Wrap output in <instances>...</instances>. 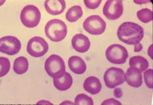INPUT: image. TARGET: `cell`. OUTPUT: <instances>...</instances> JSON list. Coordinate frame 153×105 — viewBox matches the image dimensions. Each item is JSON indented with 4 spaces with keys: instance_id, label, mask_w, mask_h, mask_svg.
<instances>
[{
    "instance_id": "4fadbf2b",
    "label": "cell",
    "mask_w": 153,
    "mask_h": 105,
    "mask_svg": "<svg viewBox=\"0 0 153 105\" xmlns=\"http://www.w3.org/2000/svg\"><path fill=\"white\" fill-rule=\"evenodd\" d=\"M66 3L64 0H47L44 3L46 11L52 15L62 14L64 11Z\"/></svg>"
},
{
    "instance_id": "6da1fadb",
    "label": "cell",
    "mask_w": 153,
    "mask_h": 105,
    "mask_svg": "<svg viewBox=\"0 0 153 105\" xmlns=\"http://www.w3.org/2000/svg\"><path fill=\"white\" fill-rule=\"evenodd\" d=\"M117 37L123 43L131 45L138 44L144 37V30L141 26L133 22H125L117 30Z\"/></svg>"
},
{
    "instance_id": "e0dca14e",
    "label": "cell",
    "mask_w": 153,
    "mask_h": 105,
    "mask_svg": "<svg viewBox=\"0 0 153 105\" xmlns=\"http://www.w3.org/2000/svg\"><path fill=\"white\" fill-rule=\"evenodd\" d=\"M28 60L23 56H20L16 58L13 63V71L17 74H24L28 71Z\"/></svg>"
},
{
    "instance_id": "2e32d148",
    "label": "cell",
    "mask_w": 153,
    "mask_h": 105,
    "mask_svg": "<svg viewBox=\"0 0 153 105\" xmlns=\"http://www.w3.org/2000/svg\"><path fill=\"white\" fill-rule=\"evenodd\" d=\"M73 79L71 74L65 72L64 75L58 78H53V85L59 91H66L71 87Z\"/></svg>"
},
{
    "instance_id": "9a60e30c",
    "label": "cell",
    "mask_w": 153,
    "mask_h": 105,
    "mask_svg": "<svg viewBox=\"0 0 153 105\" xmlns=\"http://www.w3.org/2000/svg\"><path fill=\"white\" fill-rule=\"evenodd\" d=\"M84 89L92 95L98 94L102 89V84L97 77L91 76L85 79L83 84Z\"/></svg>"
},
{
    "instance_id": "4316f807",
    "label": "cell",
    "mask_w": 153,
    "mask_h": 105,
    "mask_svg": "<svg viewBox=\"0 0 153 105\" xmlns=\"http://www.w3.org/2000/svg\"><path fill=\"white\" fill-rule=\"evenodd\" d=\"M142 49H143V45L140 42L134 45V52H139L140 51H141Z\"/></svg>"
},
{
    "instance_id": "9c48e42d",
    "label": "cell",
    "mask_w": 153,
    "mask_h": 105,
    "mask_svg": "<svg viewBox=\"0 0 153 105\" xmlns=\"http://www.w3.org/2000/svg\"><path fill=\"white\" fill-rule=\"evenodd\" d=\"M123 5L122 0H108L103 7V13L108 19L116 20L122 15Z\"/></svg>"
},
{
    "instance_id": "5b68a950",
    "label": "cell",
    "mask_w": 153,
    "mask_h": 105,
    "mask_svg": "<svg viewBox=\"0 0 153 105\" xmlns=\"http://www.w3.org/2000/svg\"><path fill=\"white\" fill-rule=\"evenodd\" d=\"M107 60L115 64H123L126 63L128 52L125 47L120 44H114L108 48L106 51Z\"/></svg>"
},
{
    "instance_id": "cb8c5ba5",
    "label": "cell",
    "mask_w": 153,
    "mask_h": 105,
    "mask_svg": "<svg viewBox=\"0 0 153 105\" xmlns=\"http://www.w3.org/2000/svg\"><path fill=\"white\" fill-rule=\"evenodd\" d=\"M101 2H102L101 0H97V1H89V0H85L84 1L86 7L91 9H94L98 8L100 5Z\"/></svg>"
},
{
    "instance_id": "ffe728a7",
    "label": "cell",
    "mask_w": 153,
    "mask_h": 105,
    "mask_svg": "<svg viewBox=\"0 0 153 105\" xmlns=\"http://www.w3.org/2000/svg\"><path fill=\"white\" fill-rule=\"evenodd\" d=\"M137 16L142 23H147L152 20V11L149 9H143L137 11Z\"/></svg>"
},
{
    "instance_id": "52a82bcc",
    "label": "cell",
    "mask_w": 153,
    "mask_h": 105,
    "mask_svg": "<svg viewBox=\"0 0 153 105\" xmlns=\"http://www.w3.org/2000/svg\"><path fill=\"white\" fill-rule=\"evenodd\" d=\"M48 44L45 39L40 36H34L27 44V52L32 56L39 58L44 56L48 50Z\"/></svg>"
},
{
    "instance_id": "8992f818",
    "label": "cell",
    "mask_w": 153,
    "mask_h": 105,
    "mask_svg": "<svg viewBox=\"0 0 153 105\" xmlns=\"http://www.w3.org/2000/svg\"><path fill=\"white\" fill-rule=\"evenodd\" d=\"M84 29L91 34L99 35L106 30V23L98 15H91L87 17L83 23Z\"/></svg>"
},
{
    "instance_id": "3957f363",
    "label": "cell",
    "mask_w": 153,
    "mask_h": 105,
    "mask_svg": "<svg viewBox=\"0 0 153 105\" xmlns=\"http://www.w3.org/2000/svg\"><path fill=\"white\" fill-rule=\"evenodd\" d=\"M46 71L50 77L58 78L65 73V65L63 58L58 55H51L47 58L44 65Z\"/></svg>"
},
{
    "instance_id": "d4e9b609",
    "label": "cell",
    "mask_w": 153,
    "mask_h": 105,
    "mask_svg": "<svg viewBox=\"0 0 153 105\" xmlns=\"http://www.w3.org/2000/svg\"><path fill=\"white\" fill-rule=\"evenodd\" d=\"M102 104H122V103H120V102L117 101V100H115L114 99V98H110V99H108V100H106L104 101L102 103Z\"/></svg>"
},
{
    "instance_id": "7a4b0ae2",
    "label": "cell",
    "mask_w": 153,
    "mask_h": 105,
    "mask_svg": "<svg viewBox=\"0 0 153 105\" xmlns=\"http://www.w3.org/2000/svg\"><path fill=\"white\" fill-rule=\"evenodd\" d=\"M68 27L64 22L60 19H52L48 22L45 27V34L53 42H59L66 37Z\"/></svg>"
},
{
    "instance_id": "7c38bea8",
    "label": "cell",
    "mask_w": 153,
    "mask_h": 105,
    "mask_svg": "<svg viewBox=\"0 0 153 105\" xmlns=\"http://www.w3.org/2000/svg\"><path fill=\"white\" fill-rule=\"evenodd\" d=\"M72 46L76 52L84 53L87 52L91 46L88 38L82 34H76L72 39Z\"/></svg>"
},
{
    "instance_id": "44dd1931",
    "label": "cell",
    "mask_w": 153,
    "mask_h": 105,
    "mask_svg": "<svg viewBox=\"0 0 153 105\" xmlns=\"http://www.w3.org/2000/svg\"><path fill=\"white\" fill-rule=\"evenodd\" d=\"M74 104L76 105H93L94 103L91 97L82 93L76 97Z\"/></svg>"
},
{
    "instance_id": "603a6c76",
    "label": "cell",
    "mask_w": 153,
    "mask_h": 105,
    "mask_svg": "<svg viewBox=\"0 0 153 105\" xmlns=\"http://www.w3.org/2000/svg\"><path fill=\"white\" fill-rule=\"evenodd\" d=\"M145 82L146 86L150 89H152L153 87V75H152V69H149L145 70L144 73Z\"/></svg>"
},
{
    "instance_id": "ba28073f",
    "label": "cell",
    "mask_w": 153,
    "mask_h": 105,
    "mask_svg": "<svg viewBox=\"0 0 153 105\" xmlns=\"http://www.w3.org/2000/svg\"><path fill=\"white\" fill-rule=\"evenodd\" d=\"M104 81L106 87L113 89L123 83L125 81V73L122 69L112 67L105 72Z\"/></svg>"
},
{
    "instance_id": "d6986e66",
    "label": "cell",
    "mask_w": 153,
    "mask_h": 105,
    "mask_svg": "<svg viewBox=\"0 0 153 105\" xmlns=\"http://www.w3.org/2000/svg\"><path fill=\"white\" fill-rule=\"evenodd\" d=\"M82 14L83 12L81 6H73L66 13V19L71 23H74L82 17Z\"/></svg>"
},
{
    "instance_id": "30bf717a",
    "label": "cell",
    "mask_w": 153,
    "mask_h": 105,
    "mask_svg": "<svg viewBox=\"0 0 153 105\" xmlns=\"http://www.w3.org/2000/svg\"><path fill=\"white\" fill-rule=\"evenodd\" d=\"M21 44L17 37L7 36L0 39V51L5 54L13 56L19 52Z\"/></svg>"
},
{
    "instance_id": "484cf974",
    "label": "cell",
    "mask_w": 153,
    "mask_h": 105,
    "mask_svg": "<svg viewBox=\"0 0 153 105\" xmlns=\"http://www.w3.org/2000/svg\"><path fill=\"white\" fill-rule=\"evenodd\" d=\"M114 95L116 98L122 97V95H123L122 89H120V88H116L114 91Z\"/></svg>"
},
{
    "instance_id": "ac0fdd59",
    "label": "cell",
    "mask_w": 153,
    "mask_h": 105,
    "mask_svg": "<svg viewBox=\"0 0 153 105\" xmlns=\"http://www.w3.org/2000/svg\"><path fill=\"white\" fill-rule=\"evenodd\" d=\"M129 66L132 68L139 69L141 71H145L149 68V62L144 57L136 56H133L129 60Z\"/></svg>"
},
{
    "instance_id": "7402d4cb",
    "label": "cell",
    "mask_w": 153,
    "mask_h": 105,
    "mask_svg": "<svg viewBox=\"0 0 153 105\" xmlns=\"http://www.w3.org/2000/svg\"><path fill=\"white\" fill-rule=\"evenodd\" d=\"M10 61L9 60L1 57L0 58V76L3 77L8 74L10 69Z\"/></svg>"
},
{
    "instance_id": "8fae6325",
    "label": "cell",
    "mask_w": 153,
    "mask_h": 105,
    "mask_svg": "<svg viewBox=\"0 0 153 105\" xmlns=\"http://www.w3.org/2000/svg\"><path fill=\"white\" fill-rule=\"evenodd\" d=\"M141 72L139 69L131 67L125 74V81L133 87H140L143 83Z\"/></svg>"
},
{
    "instance_id": "5bb4252c",
    "label": "cell",
    "mask_w": 153,
    "mask_h": 105,
    "mask_svg": "<svg viewBox=\"0 0 153 105\" xmlns=\"http://www.w3.org/2000/svg\"><path fill=\"white\" fill-rule=\"evenodd\" d=\"M69 69L75 74H83L87 70V65L85 61L79 56H71L68 60Z\"/></svg>"
},
{
    "instance_id": "277c9868",
    "label": "cell",
    "mask_w": 153,
    "mask_h": 105,
    "mask_svg": "<svg viewBox=\"0 0 153 105\" xmlns=\"http://www.w3.org/2000/svg\"><path fill=\"white\" fill-rule=\"evenodd\" d=\"M41 13L39 9L33 5H28L22 9L21 21L25 27L34 28L39 24Z\"/></svg>"
}]
</instances>
